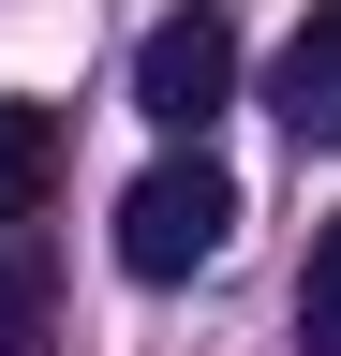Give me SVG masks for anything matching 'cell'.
<instances>
[{
	"mask_svg": "<svg viewBox=\"0 0 341 356\" xmlns=\"http://www.w3.org/2000/svg\"><path fill=\"white\" fill-rule=\"evenodd\" d=\"M223 238H238V178L208 149L193 163H149L134 193H119V267H134V282H193Z\"/></svg>",
	"mask_w": 341,
	"mask_h": 356,
	"instance_id": "obj_1",
	"label": "cell"
},
{
	"mask_svg": "<svg viewBox=\"0 0 341 356\" xmlns=\"http://www.w3.org/2000/svg\"><path fill=\"white\" fill-rule=\"evenodd\" d=\"M134 104L163 134H208V119L238 104V15H223V0H178V15L134 44Z\"/></svg>",
	"mask_w": 341,
	"mask_h": 356,
	"instance_id": "obj_2",
	"label": "cell"
},
{
	"mask_svg": "<svg viewBox=\"0 0 341 356\" xmlns=\"http://www.w3.org/2000/svg\"><path fill=\"white\" fill-rule=\"evenodd\" d=\"M267 104H282L297 149H341V0H312V15H297V44L267 60Z\"/></svg>",
	"mask_w": 341,
	"mask_h": 356,
	"instance_id": "obj_3",
	"label": "cell"
},
{
	"mask_svg": "<svg viewBox=\"0 0 341 356\" xmlns=\"http://www.w3.org/2000/svg\"><path fill=\"white\" fill-rule=\"evenodd\" d=\"M60 163H74V134H60V104H0V222H30L60 193Z\"/></svg>",
	"mask_w": 341,
	"mask_h": 356,
	"instance_id": "obj_4",
	"label": "cell"
},
{
	"mask_svg": "<svg viewBox=\"0 0 341 356\" xmlns=\"http://www.w3.org/2000/svg\"><path fill=\"white\" fill-rule=\"evenodd\" d=\"M0 356H60V267L30 238H0Z\"/></svg>",
	"mask_w": 341,
	"mask_h": 356,
	"instance_id": "obj_5",
	"label": "cell"
},
{
	"mask_svg": "<svg viewBox=\"0 0 341 356\" xmlns=\"http://www.w3.org/2000/svg\"><path fill=\"white\" fill-rule=\"evenodd\" d=\"M297 341L341 356V222H312V267H297Z\"/></svg>",
	"mask_w": 341,
	"mask_h": 356,
	"instance_id": "obj_6",
	"label": "cell"
}]
</instances>
